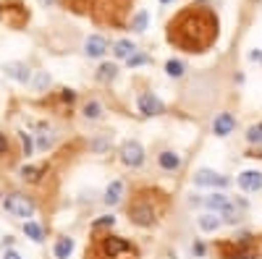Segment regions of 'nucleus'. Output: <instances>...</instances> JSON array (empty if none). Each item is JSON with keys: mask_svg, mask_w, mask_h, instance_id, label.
I'll return each instance as SVG.
<instances>
[{"mask_svg": "<svg viewBox=\"0 0 262 259\" xmlns=\"http://www.w3.org/2000/svg\"><path fill=\"white\" fill-rule=\"evenodd\" d=\"M200 29H215V18L207 11H186L176 18V24H170V39L186 50H200L212 42L200 34Z\"/></svg>", "mask_w": 262, "mask_h": 259, "instance_id": "1", "label": "nucleus"}, {"mask_svg": "<svg viewBox=\"0 0 262 259\" xmlns=\"http://www.w3.org/2000/svg\"><path fill=\"white\" fill-rule=\"evenodd\" d=\"M6 212H11L13 218H32L34 215V202L29 197H24V194H11V197H6Z\"/></svg>", "mask_w": 262, "mask_h": 259, "instance_id": "2", "label": "nucleus"}, {"mask_svg": "<svg viewBox=\"0 0 262 259\" xmlns=\"http://www.w3.org/2000/svg\"><path fill=\"white\" fill-rule=\"evenodd\" d=\"M121 160L126 162V165H131V168H139L142 162H144V149H142V144L139 142H126L123 144V149H121Z\"/></svg>", "mask_w": 262, "mask_h": 259, "instance_id": "3", "label": "nucleus"}, {"mask_svg": "<svg viewBox=\"0 0 262 259\" xmlns=\"http://www.w3.org/2000/svg\"><path fill=\"white\" fill-rule=\"evenodd\" d=\"M194 186H210V189H223L228 186V178L221 176V173H215V170H200V173H194Z\"/></svg>", "mask_w": 262, "mask_h": 259, "instance_id": "4", "label": "nucleus"}, {"mask_svg": "<svg viewBox=\"0 0 262 259\" xmlns=\"http://www.w3.org/2000/svg\"><path fill=\"white\" fill-rule=\"evenodd\" d=\"M84 53L90 55V58H102V55L107 53V42H105V37H100V34L86 37V42H84Z\"/></svg>", "mask_w": 262, "mask_h": 259, "instance_id": "5", "label": "nucleus"}, {"mask_svg": "<svg viewBox=\"0 0 262 259\" xmlns=\"http://www.w3.org/2000/svg\"><path fill=\"white\" fill-rule=\"evenodd\" d=\"M137 105H139V113H144V115H160L163 113V102L155 95H142L137 100Z\"/></svg>", "mask_w": 262, "mask_h": 259, "instance_id": "6", "label": "nucleus"}, {"mask_svg": "<svg viewBox=\"0 0 262 259\" xmlns=\"http://www.w3.org/2000/svg\"><path fill=\"white\" fill-rule=\"evenodd\" d=\"M238 186L244 191H259L262 189V173L259 170H244L238 176Z\"/></svg>", "mask_w": 262, "mask_h": 259, "instance_id": "7", "label": "nucleus"}, {"mask_svg": "<svg viewBox=\"0 0 262 259\" xmlns=\"http://www.w3.org/2000/svg\"><path fill=\"white\" fill-rule=\"evenodd\" d=\"M105 254L107 256H111V259H116L118 254H131V256H134V249H131L123 239H105Z\"/></svg>", "mask_w": 262, "mask_h": 259, "instance_id": "8", "label": "nucleus"}, {"mask_svg": "<svg viewBox=\"0 0 262 259\" xmlns=\"http://www.w3.org/2000/svg\"><path fill=\"white\" fill-rule=\"evenodd\" d=\"M233 126H236L233 115L231 113H221L215 118V123H212V131H215V136H228L233 131Z\"/></svg>", "mask_w": 262, "mask_h": 259, "instance_id": "9", "label": "nucleus"}, {"mask_svg": "<svg viewBox=\"0 0 262 259\" xmlns=\"http://www.w3.org/2000/svg\"><path fill=\"white\" fill-rule=\"evenodd\" d=\"M3 71H6V76H11L13 81H18V84H27L29 81V68L24 66V63H6L3 66Z\"/></svg>", "mask_w": 262, "mask_h": 259, "instance_id": "10", "label": "nucleus"}, {"mask_svg": "<svg viewBox=\"0 0 262 259\" xmlns=\"http://www.w3.org/2000/svg\"><path fill=\"white\" fill-rule=\"evenodd\" d=\"M210 212H223L231 202H228V197H226V194H221V191H217V194H210V197H205V199H200Z\"/></svg>", "mask_w": 262, "mask_h": 259, "instance_id": "11", "label": "nucleus"}, {"mask_svg": "<svg viewBox=\"0 0 262 259\" xmlns=\"http://www.w3.org/2000/svg\"><path fill=\"white\" fill-rule=\"evenodd\" d=\"M134 53H137V48H134V42H131V39H118L116 48H113V55L121 58V60H128Z\"/></svg>", "mask_w": 262, "mask_h": 259, "instance_id": "12", "label": "nucleus"}, {"mask_svg": "<svg viewBox=\"0 0 262 259\" xmlns=\"http://www.w3.org/2000/svg\"><path fill=\"white\" fill-rule=\"evenodd\" d=\"M121 197H123V183L121 181H113L111 186H107V191H105V204H118L121 202Z\"/></svg>", "mask_w": 262, "mask_h": 259, "instance_id": "13", "label": "nucleus"}, {"mask_svg": "<svg viewBox=\"0 0 262 259\" xmlns=\"http://www.w3.org/2000/svg\"><path fill=\"white\" fill-rule=\"evenodd\" d=\"M74 254V241L71 239H60L58 244H55V256L58 259H69Z\"/></svg>", "mask_w": 262, "mask_h": 259, "instance_id": "14", "label": "nucleus"}, {"mask_svg": "<svg viewBox=\"0 0 262 259\" xmlns=\"http://www.w3.org/2000/svg\"><path fill=\"white\" fill-rule=\"evenodd\" d=\"M131 218H134V223H139V225H149L152 223V209L134 207V209H131Z\"/></svg>", "mask_w": 262, "mask_h": 259, "instance_id": "15", "label": "nucleus"}, {"mask_svg": "<svg viewBox=\"0 0 262 259\" xmlns=\"http://www.w3.org/2000/svg\"><path fill=\"white\" fill-rule=\"evenodd\" d=\"M200 228H202V230H207V233H212V230L221 228V220H217L212 212H207V215H202V218H200Z\"/></svg>", "mask_w": 262, "mask_h": 259, "instance_id": "16", "label": "nucleus"}, {"mask_svg": "<svg viewBox=\"0 0 262 259\" xmlns=\"http://www.w3.org/2000/svg\"><path fill=\"white\" fill-rule=\"evenodd\" d=\"M160 165H163L165 170H176V168L181 165V157H179L176 152H163V155H160Z\"/></svg>", "mask_w": 262, "mask_h": 259, "instance_id": "17", "label": "nucleus"}, {"mask_svg": "<svg viewBox=\"0 0 262 259\" xmlns=\"http://www.w3.org/2000/svg\"><path fill=\"white\" fill-rule=\"evenodd\" d=\"M116 74H118V68L113 66V63H105V66H100L97 79H100V81H113V79H116Z\"/></svg>", "mask_w": 262, "mask_h": 259, "instance_id": "18", "label": "nucleus"}, {"mask_svg": "<svg viewBox=\"0 0 262 259\" xmlns=\"http://www.w3.org/2000/svg\"><path fill=\"white\" fill-rule=\"evenodd\" d=\"M24 233L29 236L32 241H37V244L42 241V228H39L37 223H32V220H27V223H24Z\"/></svg>", "mask_w": 262, "mask_h": 259, "instance_id": "19", "label": "nucleus"}, {"mask_svg": "<svg viewBox=\"0 0 262 259\" xmlns=\"http://www.w3.org/2000/svg\"><path fill=\"white\" fill-rule=\"evenodd\" d=\"M165 71H168V76L179 79V76H184V63L181 60H168L165 63Z\"/></svg>", "mask_w": 262, "mask_h": 259, "instance_id": "20", "label": "nucleus"}, {"mask_svg": "<svg viewBox=\"0 0 262 259\" xmlns=\"http://www.w3.org/2000/svg\"><path fill=\"white\" fill-rule=\"evenodd\" d=\"M131 29L134 32H144L147 29V11H139L134 18H131Z\"/></svg>", "mask_w": 262, "mask_h": 259, "instance_id": "21", "label": "nucleus"}, {"mask_svg": "<svg viewBox=\"0 0 262 259\" xmlns=\"http://www.w3.org/2000/svg\"><path fill=\"white\" fill-rule=\"evenodd\" d=\"M48 84H50V76H48V71H39V74L34 76V89H37V92H42Z\"/></svg>", "mask_w": 262, "mask_h": 259, "instance_id": "22", "label": "nucleus"}, {"mask_svg": "<svg viewBox=\"0 0 262 259\" xmlns=\"http://www.w3.org/2000/svg\"><path fill=\"white\" fill-rule=\"evenodd\" d=\"M100 110H102L100 102H90V105L84 107V115H86V118H100Z\"/></svg>", "mask_w": 262, "mask_h": 259, "instance_id": "23", "label": "nucleus"}, {"mask_svg": "<svg viewBox=\"0 0 262 259\" xmlns=\"http://www.w3.org/2000/svg\"><path fill=\"white\" fill-rule=\"evenodd\" d=\"M90 3H92V0H69V6H71L76 13H84L86 8H90Z\"/></svg>", "mask_w": 262, "mask_h": 259, "instance_id": "24", "label": "nucleus"}, {"mask_svg": "<svg viewBox=\"0 0 262 259\" xmlns=\"http://www.w3.org/2000/svg\"><path fill=\"white\" fill-rule=\"evenodd\" d=\"M144 63H149V58L142 55V53H134V55L128 58V66H131V68H134V66H144Z\"/></svg>", "mask_w": 262, "mask_h": 259, "instance_id": "25", "label": "nucleus"}, {"mask_svg": "<svg viewBox=\"0 0 262 259\" xmlns=\"http://www.w3.org/2000/svg\"><path fill=\"white\" fill-rule=\"evenodd\" d=\"M247 139H249V142H257V144L262 142V123H259V126H252V128H249Z\"/></svg>", "mask_w": 262, "mask_h": 259, "instance_id": "26", "label": "nucleus"}, {"mask_svg": "<svg viewBox=\"0 0 262 259\" xmlns=\"http://www.w3.org/2000/svg\"><path fill=\"white\" fill-rule=\"evenodd\" d=\"M113 223H116V218H100L95 223V228H105V225H113Z\"/></svg>", "mask_w": 262, "mask_h": 259, "instance_id": "27", "label": "nucleus"}, {"mask_svg": "<svg viewBox=\"0 0 262 259\" xmlns=\"http://www.w3.org/2000/svg\"><path fill=\"white\" fill-rule=\"evenodd\" d=\"M3 259H21V256H18V254H16V251H13V249H8V251H6V256H3Z\"/></svg>", "mask_w": 262, "mask_h": 259, "instance_id": "28", "label": "nucleus"}, {"mask_svg": "<svg viewBox=\"0 0 262 259\" xmlns=\"http://www.w3.org/2000/svg\"><path fill=\"white\" fill-rule=\"evenodd\" d=\"M249 58H252V60H257V63H262V53H259V50H254Z\"/></svg>", "mask_w": 262, "mask_h": 259, "instance_id": "29", "label": "nucleus"}, {"mask_svg": "<svg viewBox=\"0 0 262 259\" xmlns=\"http://www.w3.org/2000/svg\"><path fill=\"white\" fill-rule=\"evenodd\" d=\"M0 149H6V139L3 136H0Z\"/></svg>", "mask_w": 262, "mask_h": 259, "instance_id": "30", "label": "nucleus"}, {"mask_svg": "<svg viewBox=\"0 0 262 259\" xmlns=\"http://www.w3.org/2000/svg\"><path fill=\"white\" fill-rule=\"evenodd\" d=\"M160 3H170V0H160Z\"/></svg>", "mask_w": 262, "mask_h": 259, "instance_id": "31", "label": "nucleus"}, {"mask_svg": "<svg viewBox=\"0 0 262 259\" xmlns=\"http://www.w3.org/2000/svg\"><path fill=\"white\" fill-rule=\"evenodd\" d=\"M48 3H55V0H48Z\"/></svg>", "mask_w": 262, "mask_h": 259, "instance_id": "32", "label": "nucleus"}]
</instances>
